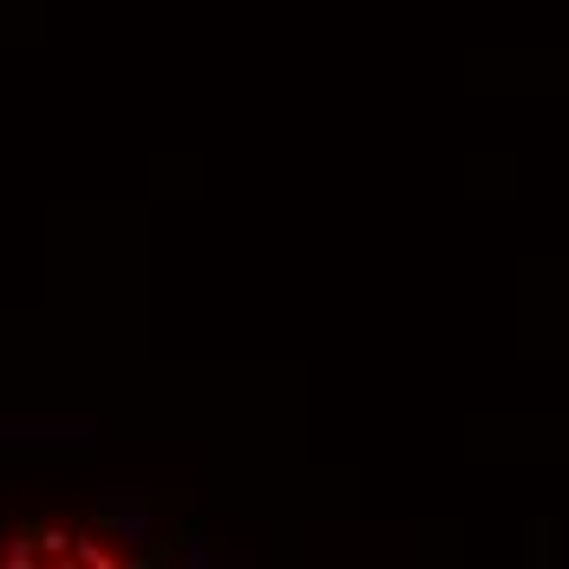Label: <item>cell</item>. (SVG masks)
<instances>
[{"instance_id":"6da1fadb","label":"cell","mask_w":569,"mask_h":569,"mask_svg":"<svg viewBox=\"0 0 569 569\" xmlns=\"http://www.w3.org/2000/svg\"><path fill=\"white\" fill-rule=\"evenodd\" d=\"M72 550H79V563H92V569H112V557L99 550V537H72Z\"/></svg>"}]
</instances>
